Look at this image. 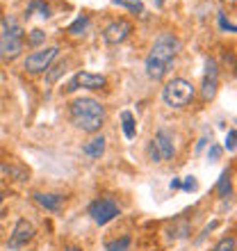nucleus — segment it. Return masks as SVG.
Listing matches in <instances>:
<instances>
[{
  "label": "nucleus",
  "instance_id": "9d476101",
  "mask_svg": "<svg viewBox=\"0 0 237 251\" xmlns=\"http://www.w3.org/2000/svg\"><path fill=\"white\" fill-rule=\"evenodd\" d=\"M34 238V226L27 222V219H19L16 222V226H14L12 235H9V240H7V249H21V247H25L30 240Z\"/></svg>",
  "mask_w": 237,
  "mask_h": 251
},
{
  "label": "nucleus",
  "instance_id": "dca6fc26",
  "mask_svg": "<svg viewBox=\"0 0 237 251\" xmlns=\"http://www.w3.org/2000/svg\"><path fill=\"white\" fill-rule=\"evenodd\" d=\"M87 27H89V16H78V19H75L71 25H69V34H73V37H80V34L87 32Z\"/></svg>",
  "mask_w": 237,
  "mask_h": 251
},
{
  "label": "nucleus",
  "instance_id": "f03ea898",
  "mask_svg": "<svg viewBox=\"0 0 237 251\" xmlns=\"http://www.w3.org/2000/svg\"><path fill=\"white\" fill-rule=\"evenodd\" d=\"M69 119L82 132H98L105 124V107L96 99H75L69 105Z\"/></svg>",
  "mask_w": 237,
  "mask_h": 251
},
{
  "label": "nucleus",
  "instance_id": "a211bd4d",
  "mask_svg": "<svg viewBox=\"0 0 237 251\" xmlns=\"http://www.w3.org/2000/svg\"><path fill=\"white\" fill-rule=\"evenodd\" d=\"M34 9H39L44 19H48V16H50V7H48L46 2H41V0H32V2L27 5V9H25V19H30V14H32Z\"/></svg>",
  "mask_w": 237,
  "mask_h": 251
},
{
  "label": "nucleus",
  "instance_id": "6ab92c4d",
  "mask_svg": "<svg viewBox=\"0 0 237 251\" xmlns=\"http://www.w3.org/2000/svg\"><path fill=\"white\" fill-rule=\"evenodd\" d=\"M114 5H121L125 9H130L135 14H144V5H142V0H114Z\"/></svg>",
  "mask_w": 237,
  "mask_h": 251
},
{
  "label": "nucleus",
  "instance_id": "5701e85b",
  "mask_svg": "<svg viewBox=\"0 0 237 251\" xmlns=\"http://www.w3.org/2000/svg\"><path fill=\"white\" fill-rule=\"evenodd\" d=\"M64 71H66V62H59L57 66H53V71L48 73V82H55Z\"/></svg>",
  "mask_w": 237,
  "mask_h": 251
},
{
  "label": "nucleus",
  "instance_id": "7c9ffc66",
  "mask_svg": "<svg viewBox=\"0 0 237 251\" xmlns=\"http://www.w3.org/2000/svg\"><path fill=\"white\" fill-rule=\"evenodd\" d=\"M66 251H80V249H78V247H69V249H66Z\"/></svg>",
  "mask_w": 237,
  "mask_h": 251
},
{
  "label": "nucleus",
  "instance_id": "f257e3e1",
  "mask_svg": "<svg viewBox=\"0 0 237 251\" xmlns=\"http://www.w3.org/2000/svg\"><path fill=\"white\" fill-rule=\"evenodd\" d=\"M180 48H183V44H180V39H178L173 32H162L155 39V44H153L151 53H148V57H146V75L151 80H162L169 73V69H171L173 60L178 57V53H180Z\"/></svg>",
  "mask_w": 237,
  "mask_h": 251
},
{
  "label": "nucleus",
  "instance_id": "4be33fe9",
  "mask_svg": "<svg viewBox=\"0 0 237 251\" xmlns=\"http://www.w3.org/2000/svg\"><path fill=\"white\" fill-rule=\"evenodd\" d=\"M226 149L228 151H237V130H228L226 132Z\"/></svg>",
  "mask_w": 237,
  "mask_h": 251
},
{
  "label": "nucleus",
  "instance_id": "bb28decb",
  "mask_svg": "<svg viewBox=\"0 0 237 251\" xmlns=\"http://www.w3.org/2000/svg\"><path fill=\"white\" fill-rule=\"evenodd\" d=\"M208 158L214 162V160H219L221 158V146H217V144H212L210 146V153H208Z\"/></svg>",
  "mask_w": 237,
  "mask_h": 251
},
{
  "label": "nucleus",
  "instance_id": "aec40b11",
  "mask_svg": "<svg viewBox=\"0 0 237 251\" xmlns=\"http://www.w3.org/2000/svg\"><path fill=\"white\" fill-rule=\"evenodd\" d=\"M212 251H237V240L235 238H221L217 245L212 247Z\"/></svg>",
  "mask_w": 237,
  "mask_h": 251
},
{
  "label": "nucleus",
  "instance_id": "c756f323",
  "mask_svg": "<svg viewBox=\"0 0 237 251\" xmlns=\"http://www.w3.org/2000/svg\"><path fill=\"white\" fill-rule=\"evenodd\" d=\"M155 5H158V7H162V5H165V0H155Z\"/></svg>",
  "mask_w": 237,
  "mask_h": 251
},
{
  "label": "nucleus",
  "instance_id": "f8f14e48",
  "mask_svg": "<svg viewBox=\"0 0 237 251\" xmlns=\"http://www.w3.org/2000/svg\"><path fill=\"white\" fill-rule=\"evenodd\" d=\"M32 199L41 208H46V210H50V212H57L59 208H62V201H64L62 194H50V192H34Z\"/></svg>",
  "mask_w": 237,
  "mask_h": 251
},
{
  "label": "nucleus",
  "instance_id": "a878e982",
  "mask_svg": "<svg viewBox=\"0 0 237 251\" xmlns=\"http://www.w3.org/2000/svg\"><path fill=\"white\" fill-rule=\"evenodd\" d=\"M219 27H221V30H226V32H235V34H237V25L228 23L224 14H219Z\"/></svg>",
  "mask_w": 237,
  "mask_h": 251
},
{
  "label": "nucleus",
  "instance_id": "20e7f679",
  "mask_svg": "<svg viewBox=\"0 0 237 251\" xmlns=\"http://www.w3.org/2000/svg\"><path fill=\"white\" fill-rule=\"evenodd\" d=\"M23 41H25L23 27L14 19H5V30L0 34V53L12 60V57H16L23 50Z\"/></svg>",
  "mask_w": 237,
  "mask_h": 251
},
{
  "label": "nucleus",
  "instance_id": "2f4dec72",
  "mask_svg": "<svg viewBox=\"0 0 237 251\" xmlns=\"http://www.w3.org/2000/svg\"><path fill=\"white\" fill-rule=\"evenodd\" d=\"M0 203H2V192H0Z\"/></svg>",
  "mask_w": 237,
  "mask_h": 251
},
{
  "label": "nucleus",
  "instance_id": "f3484780",
  "mask_svg": "<svg viewBox=\"0 0 237 251\" xmlns=\"http://www.w3.org/2000/svg\"><path fill=\"white\" fill-rule=\"evenodd\" d=\"M107 251H130V238L128 235H123V238H118V240H110L105 245Z\"/></svg>",
  "mask_w": 237,
  "mask_h": 251
},
{
  "label": "nucleus",
  "instance_id": "39448f33",
  "mask_svg": "<svg viewBox=\"0 0 237 251\" xmlns=\"http://www.w3.org/2000/svg\"><path fill=\"white\" fill-rule=\"evenodd\" d=\"M217 89H219V64L217 60L208 57L205 60V73H203V80H201V100H212L217 96Z\"/></svg>",
  "mask_w": 237,
  "mask_h": 251
},
{
  "label": "nucleus",
  "instance_id": "4468645a",
  "mask_svg": "<svg viewBox=\"0 0 237 251\" xmlns=\"http://www.w3.org/2000/svg\"><path fill=\"white\" fill-rule=\"evenodd\" d=\"M121 128H123V135L128 139H132V137H135V132H137L135 117H132V112H128V110H123V112H121Z\"/></svg>",
  "mask_w": 237,
  "mask_h": 251
},
{
  "label": "nucleus",
  "instance_id": "cd10ccee",
  "mask_svg": "<svg viewBox=\"0 0 237 251\" xmlns=\"http://www.w3.org/2000/svg\"><path fill=\"white\" fill-rule=\"evenodd\" d=\"M180 187H183V183H180L178 178H173L171 180V190H180Z\"/></svg>",
  "mask_w": 237,
  "mask_h": 251
},
{
  "label": "nucleus",
  "instance_id": "b1692460",
  "mask_svg": "<svg viewBox=\"0 0 237 251\" xmlns=\"http://www.w3.org/2000/svg\"><path fill=\"white\" fill-rule=\"evenodd\" d=\"M148 158H151V162H162V158H160V151L158 146H155V142H148Z\"/></svg>",
  "mask_w": 237,
  "mask_h": 251
},
{
  "label": "nucleus",
  "instance_id": "6e6552de",
  "mask_svg": "<svg viewBox=\"0 0 237 251\" xmlns=\"http://www.w3.org/2000/svg\"><path fill=\"white\" fill-rule=\"evenodd\" d=\"M107 85L105 75H98V73H89V71H78L69 80L66 85V92H78V89H103Z\"/></svg>",
  "mask_w": 237,
  "mask_h": 251
},
{
  "label": "nucleus",
  "instance_id": "7ed1b4c3",
  "mask_svg": "<svg viewBox=\"0 0 237 251\" xmlns=\"http://www.w3.org/2000/svg\"><path fill=\"white\" fill-rule=\"evenodd\" d=\"M196 96V87L185 78H173L162 87V100L173 110H183L194 100Z\"/></svg>",
  "mask_w": 237,
  "mask_h": 251
},
{
  "label": "nucleus",
  "instance_id": "0eeeda50",
  "mask_svg": "<svg viewBox=\"0 0 237 251\" xmlns=\"http://www.w3.org/2000/svg\"><path fill=\"white\" fill-rule=\"evenodd\" d=\"M57 55H59L57 46H48V48H41V50H34L32 55H27L25 57V71H30V73L48 71Z\"/></svg>",
  "mask_w": 237,
  "mask_h": 251
},
{
  "label": "nucleus",
  "instance_id": "2eb2a0df",
  "mask_svg": "<svg viewBox=\"0 0 237 251\" xmlns=\"http://www.w3.org/2000/svg\"><path fill=\"white\" fill-rule=\"evenodd\" d=\"M214 190H217L219 197H231L233 183H231V172H228V169H224V172H221V176H219V180H217V185H214Z\"/></svg>",
  "mask_w": 237,
  "mask_h": 251
},
{
  "label": "nucleus",
  "instance_id": "393cba45",
  "mask_svg": "<svg viewBox=\"0 0 237 251\" xmlns=\"http://www.w3.org/2000/svg\"><path fill=\"white\" fill-rule=\"evenodd\" d=\"M183 190L185 192H196L198 190V180L194 178V176H187V178H185V183H183Z\"/></svg>",
  "mask_w": 237,
  "mask_h": 251
},
{
  "label": "nucleus",
  "instance_id": "1a4fd4ad",
  "mask_svg": "<svg viewBox=\"0 0 237 251\" xmlns=\"http://www.w3.org/2000/svg\"><path fill=\"white\" fill-rule=\"evenodd\" d=\"M132 32V23L128 19H118V21H112L110 25L103 30V41H105L107 46H118V44H123Z\"/></svg>",
  "mask_w": 237,
  "mask_h": 251
},
{
  "label": "nucleus",
  "instance_id": "412c9836",
  "mask_svg": "<svg viewBox=\"0 0 237 251\" xmlns=\"http://www.w3.org/2000/svg\"><path fill=\"white\" fill-rule=\"evenodd\" d=\"M44 39H46V32H44V30H32V32L27 34V41H30L32 46H39Z\"/></svg>",
  "mask_w": 237,
  "mask_h": 251
},
{
  "label": "nucleus",
  "instance_id": "423d86ee",
  "mask_svg": "<svg viewBox=\"0 0 237 251\" xmlns=\"http://www.w3.org/2000/svg\"><path fill=\"white\" fill-rule=\"evenodd\" d=\"M87 212H89V217L98 226H105L118 215V205L114 203L112 199H96V201L89 203V210Z\"/></svg>",
  "mask_w": 237,
  "mask_h": 251
},
{
  "label": "nucleus",
  "instance_id": "9b49d317",
  "mask_svg": "<svg viewBox=\"0 0 237 251\" xmlns=\"http://www.w3.org/2000/svg\"><path fill=\"white\" fill-rule=\"evenodd\" d=\"M153 142H155V146H158L160 158L162 160H173V155H176V146H173V135L166 130V128H160V130L155 132Z\"/></svg>",
  "mask_w": 237,
  "mask_h": 251
},
{
  "label": "nucleus",
  "instance_id": "c85d7f7f",
  "mask_svg": "<svg viewBox=\"0 0 237 251\" xmlns=\"http://www.w3.org/2000/svg\"><path fill=\"white\" fill-rule=\"evenodd\" d=\"M205 144H208V135H205V137H201V142H198V146H196V151H201Z\"/></svg>",
  "mask_w": 237,
  "mask_h": 251
},
{
  "label": "nucleus",
  "instance_id": "ddd939ff",
  "mask_svg": "<svg viewBox=\"0 0 237 251\" xmlns=\"http://www.w3.org/2000/svg\"><path fill=\"white\" fill-rule=\"evenodd\" d=\"M82 153L89 155V158H100L103 153H105V137L103 135H96L82 146Z\"/></svg>",
  "mask_w": 237,
  "mask_h": 251
}]
</instances>
